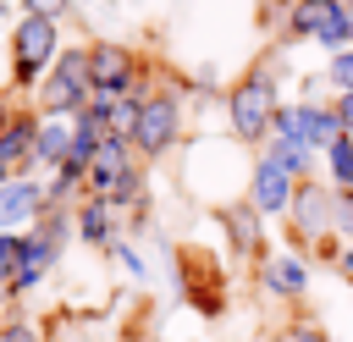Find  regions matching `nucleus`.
<instances>
[{"label":"nucleus","instance_id":"14","mask_svg":"<svg viewBox=\"0 0 353 342\" xmlns=\"http://www.w3.org/2000/svg\"><path fill=\"white\" fill-rule=\"evenodd\" d=\"M221 226H226V237H232V248L243 254V259H265V215L254 210V204H226L221 210Z\"/></svg>","mask_w":353,"mask_h":342},{"label":"nucleus","instance_id":"1","mask_svg":"<svg viewBox=\"0 0 353 342\" xmlns=\"http://www.w3.org/2000/svg\"><path fill=\"white\" fill-rule=\"evenodd\" d=\"M276 110H281V83H276L270 66H248V72L226 88V121H232V138H237L243 149H265Z\"/></svg>","mask_w":353,"mask_h":342},{"label":"nucleus","instance_id":"3","mask_svg":"<svg viewBox=\"0 0 353 342\" xmlns=\"http://www.w3.org/2000/svg\"><path fill=\"white\" fill-rule=\"evenodd\" d=\"M132 88H149V77H143V55L127 50V44H110V39L88 44V94H99V99H121V94H132Z\"/></svg>","mask_w":353,"mask_h":342},{"label":"nucleus","instance_id":"2","mask_svg":"<svg viewBox=\"0 0 353 342\" xmlns=\"http://www.w3.org/2000/svg\"><path fill=\"white\" fill-rule=\"evenodd\" d=\"M281 39L287 44L309 39L325 55L347 50L353 44V6L347 0H281Z\"/></svg>","mask_w":353,"mask_h":342},{"label":"nucleus","instance_id":"9","mask_svg":"<svg viewBox=\"0 0 353 342\" xmlns=\"http://www.w3.org/2000/svg\"><path fill=\"white\" fill-rule=\"evenodd\" d=\"M61 232H66V221L61 215H50L33 237H22L17 243V265H11V292H28V287H39V276L55 265V248H61Z\"/></svg>","mask_w":353,"mask_h":342},{"label":"nucleus","instance_id":"13","mask_svg":"<svg viewBox=\"0 0 353 342\" xmlns=\"http://www.w3.org/2000/svg\"><path fill=\"white\" fill-rule=\"evenodd\" d=\"M44 210H50V199H44V188L33 177H6L0 182V232H17L22 221H33Z\"/></svg>","mask_w":353,"mask_h":342},{"label":"nucleus","instance_id":"15","mask_svg":"<svg viewBox=\"0 0 353 342\" xmlns=\"http://www.w3.org/2000/svg\"><path fill=\"white\" fill-rule=\"evenodd\" d=\"M72 143V116H39V132H33V149H28V165H44L55 171L61 154Z\"/></svg>","mask_w":353,"mask_h":342},{"label":"nucleus","instance_id":"28","mask_svg":"<svg viewBox=\"0 0 353 342\" xmlns=\"http://www.w3.org/2000/svg\"><path fill=\"white\" fill-rule=\"evenodd\" d=\"M6 121H11V116H6V99H0V127H6Z\"/></svg>","mask_w":353,"mask_h":342},{"label":"nucleus","instance_id":"17","mask_svg":"<svg viewBox=\"0 0 353 342\" xmlns=\"http://www.w3.org/2000/svg\"><path fill=\"white\" fill-rule=\"evenodd\" d=\"M33 132H39V116H11L0 127V165H28V149H33Z\"/></svg>","mask_w":353,"mask_h":342},{"label":"nucleus","instance_id":"12","mask_svg":"<svg viewBox=\"0 0 353 342\" xmlns=\"http://www.w3.org/2000/svg\"><path fill=\"white\" fill-rule=\"evenodd\" d=\"M259 287H265L270 298H287V303L309 298V259H303V248L265 254V259H259Z\"/></svg>","mask_w":353,"mask_h":342},{"label":"nucleus","instance_id":"25","mask_svg":"<svg viewBox=\"0 0 353 342\" xmlns=\"http://www.w3.org/2000/svg\"><path fill=\"white\" fill-rule=\"evenodd\" d=\"M0 342H39V331L22 325V320H11V325H0Z\"/></svg>","mask_w":353,"mask_h":342},{"label":"nucleus","instance_id":"20","mask_svg":"<svg viewBox=\"0 0 353 342\" xmlns=\"http://www.w3.org/2000/svg\"><path fill=\"white\" fill-rule=\"evenodd\" d=\"M325 83L342 94V88H353V44L347 50H331V61H325Z\"/></svg>","mask_w":353,"mask_h":342},{"label":"nucleus","instance_id":"30","mask_svg":"<svg viewBox=\"0 0 353 342\" xmlns=\"http://www.w3.org/2000/svg\"><path fill=\"white\" fill-rule=\"evenodd\" d=\"M0 11H6V6H0Z\"/></svg>","mask_w":353,"mask_h":342},{"label":"nucleus","instance_id":"26","mask_svg":"<svg viewBox=\"0 0 353 342\" xmlns=\"http://www.w3.org/2000/svg\"><path fill=\"white\" fill-rule=\"evenodd\" d=\"M110 248H116V259H121V265H127V270H132V276H143V259H138V254H132V248H127V243H110Z\"/></svg>","mask_w":353,"mask_h":342},{"label":"nucleus","instance_id":"16","mask_svg":"<svg viewBox=\"0 0 353 342\" xmlns=\"http://www.w3.org/2000/svg\"><path fill=\"white\" fill-rule=\"evenodd\" d=\"M77 237L83 243H94V248H110V237H116V210H110V199H83L77 204Z\"/></svg>","mask_w":353,"mask_h":342},{"label":"nucleus","instance_id":"4","mask_svg":"<svg viewBox=\"0 0 353 342\" xmlns=\"http://www.w3.org/2000/svg\"><path fill=\"white\" fill-rule=\"evenodd\" d=\"M55 55H61V28H55V17L28 11V17L17 22V33H11V66H17V83L33 88Z\"/></svg>","mask_w":353,"mask_h":342},{"label":"nucleus","instance_id":"27","mask_svg":"<svg viewBox=\"0 0 353 342\" xmlns=\"http://www.w3.org/2000/svg\"><path fill=\"white\" fill-rule=\"evenodd\" d=\"M22 6H28V11H44V17H61V11H66V0H22Z\"/></svg>","mask_w":353,"mask_h":342},{"label":"nucleus","instance_id":"24","mask_svg":"<svg viewBox=\"0 0 353 342\" xmlns=\"http://www.w3.org/2000/svg\"><path fill=\"white\" fill-rule=\"evenodd\" d=\"M287 342H331V336H325L320 325H309V320H303V325H287Z\"/></svg>","mask_w":353,"mask_h":342},{"label":"nucleus","instance_id":"8","mask_svg":"<svg viewBox=\"0 0 353 342\" xmlns=\"http://www.w3.org/2000/svg\"><path fill=\"white\" fill-rule=\"evenodd\" d=\"M342 127H336V110L331 105H320V99H298V105H281L276 110V121H270V138H287V143H303V149H325L331 138H336Z\"/></svg>","mask_w":353,"mask_h":342},{"label":"nucleus","instance_id":"5","mask_svg":"<svg viewBox=\"0 0 353 342\" xmlns=\"http://www.w3.org/2000/svg\"><path fill=\"white\" fill-rule=\"evenodd\" d=\"M331 199H336V188L325 182V177H298V188H292V204H287V237L298 243V248H314L320 237H331Z\"/></svg>","mask_w":353,"mask_h":342},{"label":"nucleus","instance_id":"6","mask_svg":"<svg viewBox=\"0 0 353 342\" xmlns=\"http://www.w3.org/2000/svg\"><path fill=\"white\" fill-rule=\"evenodd\" d=\"M88 99V50H61L39 83V116H72Z\"/></svg>","mask_w":353,"mask_h":342},{"label":"nucleus","instance_id":"7","mask_svg":"<svg viewBox=\"0 0 353 342\" xmlns=\"http://www.w3.org/2000/svg\"><path fill=\"white\" fill-rule=\"evenodd\" d=\"M132 149L143 154V160H160L176 138H182V105H176V94H165V88H149L143 94V105H138V121H132Z\"/></svg>","mask_w":353,"mask_h":342},{"label":"nucleus","instance_id":"31","mask_svg":"<svg viewBox=\"0 0 353 342\" xmlns=\"http://www.w3.org/2000/svg\"><path fill=\"white\" fill-rule=\"evenodd\" d=\"M347 6H353V0H347Z\"/></svg>","mask_w":353,"mask_h":342},{"label":"nucleus","instance_id":"29","mask_svg":"<svg viewBox=\"0 0 353 342\" xmlns=\"http://www.w3.org/2000/svg\"><path fill=\"white\" fill-rule=\"evenodd\" d=\"M6 177H11V171H6V165H0V182H6Z\"/></svg>","mask_w":353,"mask_h":342},{"label":"nucleus","instance_id":"23","mask_svg":"<svg viewBox=\"0 0 353 342\" xmlns=\"http://www.w3.org/2000/svg\"><path fill=\"white\" fill-rule=\"evenodd\" d=\"M17 232H0V276H11V265H17Z\"/></svg>","mask_w":353,"mask_h":342},{"label":"nucleus","instance_id":"10","mask_svg":"<svg viewBox=\"0 0 353 342\" xmlns=\"http://www.w3.org/2000/svg\"><path fill=\"white\" fill-rule=\"evenodd\" d=\"M132 171H138V165H132V138H127V132H105V138L94 143V160H88V193H94V199H110Z\"/></svg>","mask_w":353,"mask_h":342},{"label":"nucleus","instance_id":"11","mask_svg":"<svg viewBox=\"0 0 353 342\" xmlns=\"http://www.w3.org/2000/svg\"><path fill=\"white\" fill-rule=\"evenodd\" d=\"M292 188H298V177H287V171L259 149V160H254V171H248V204H254L265 221H281L287 204H292Z\"/></svg>","mask_w":353,"mask_h":342},{"label":"nucleus","instance_id":"18","mask_svg":"<svg viewBox=\"0 0 353 342\" xmlns=\"http://www.w3.org/2000/svg\"><path fill=\"white\" fill-rule=\"evenodd\" d=\"M320 160H325L331 188H336V193H353V132H336V138L320 149Z\"/></svg>","mask_w":353,"mask_h":342},{"label":"nucleus","instance_id":"21","mask_svg":"<svg viewBox=\"0 0 353 342\" xmlns=\"http://www.w3.org/2000/svg\"><path fill=\"white\" fill-rule=\"evenodd\" d=\"M331 237L353 243V193H336L331 199Z\"/></svg>","mask_w":353,"mask_h":342},{"label":"nucleus","instance_id":"22","mask_svg":"<svg viewBox=\"0 0 353 342\" xmlns=\"http://www.w3.org/2000/svg\"><path fill=\"white\" fill-rule=\"evenodd\" d=\"M331 110H336V127H342V132H353V88H342V94L331 99Z\"/></svg>","mask_w":353,"mask_h":342},{"label":"nucleus","instance_id":"19","mask_svg":"<svg viewBox=\"0 0 353 342\" xmlns=\"http://www.w3.org/2000/svg\"><path fill=\"white\" fill-rule=\"evenodd\" d=\"M265 154L287 171V177H314V165H320V154L314 149H303V143H287V138H265Z\"/></svg>","mask_w":353,"mask_h":342}]
</instances>
